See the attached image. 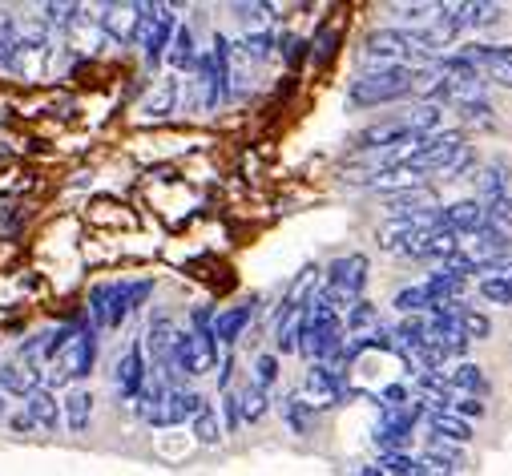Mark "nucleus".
<instances>
[{"mask_svg":"<svg viewBox=\"0 0 512 476\" xmlns=\"http://www.w3.org/2000/svg\"><path fill=\"white\" fill-rule=\"evenodd\" d=\"M456 255H460L464 263H472V267H476V275H480L484 267H492V263H500V259H508V255H512V234H508V230H500V226H484V230H476V234H464V238H460Z\"/></svg>","mask_w":512,"mask_h":476,"instance_id":"6","label":"nucleus"},{"mask_svg":"<svg viewBox=\"0 0 512 476\" xmlns=\"http://www.w3.org/2000/svg\"><path fill=\"white\" fill-rule=\"evenodd\" d=\"M93 360H97V339L89 327H77V335L57 351V360H53V376L57 384L61 380H81L93 372Z\"/></svg>","mask_w":512,"mask_h":476,"instance_id":"8","label":"nucleus"},{"mask_svg":"<svg viewBox=\"0 0 512 476\" xmlns=\"http://www.w3.org/2000/svg\"><path fill=\"white\" fill-rule=\"evenodd\" d=\"M250 315H254V303H238V307H230V311L214 315V323H210L214 343H234V339L242 335V327L250 323Z\"/></svg>","mask_w":512,"mask_h":476,"instance_id":"20","label":"nucleus"},{"mask_svg":"<svg viewBox=\"0 0 512 476\" xmlns=\"http://www.w3.org/2000/svg\"><path fill=\"white\" fill-rule=\"evenodd\" d=\"M460 154H464V138H460V130H452V134L424 138L400 166H404V174L416 182V178H428V174H444Z\"/></svg>","mask_w":512,"mask_h":476,"instance_id":"5","label":"nucleus"},{"mask_svg":"<svg viewBox=\"0 0 512 476\" xmlns=\"http://www.w3.org/2000/svg\"><path fill=\"white\" fill-rule=\"evenodd\" d=\"M367 255H343L327 267V283H323V303L339 315V311H351L363 295V283H367Z\"/></svg>","mask_w":512,"mask_h":476,"instance_id":"4","label":"nucleus"},{"mask_svg":"<svg viewBox=\"0 0 512 476\" xmlns=\"http://www.w3.org/2000/svg\"><path fill=\"white\" fill-rule=\"evenodd\" d=\"M238 412H242V420H246V424L263 420V416H267V392H263L259 384L242 388V392H238Z\"/></svg>","mask_w":512,"mask_h":476,"instance_id":"29","label":"nucleus"},{"mask_svg":"<svg viewBox=\"0 0 512 476\" xmlns=\"http://www.w3.org/2000/svg\"><path fill=\"white\" fill-rule=\"evenodd\" d=\"M166 61H170V69H190V65L198 61V53H194V33H190L186 25L174 29L170 49H166Z\"/></svg>","mask_w":512,"mask_h":476,"instance_id":"25","label":"nucleus"},{"mask_svg":"<svg viewBox=\"0 0 512 476\" xmlns=\"http://www.w3.org/2000/svg\"><path fill=\"white\" fill-rule=\"evenodd\" d=\"M456 323H460V331H464V339H468V343H472V339H484V335L492 331L488 315H484V311H476V307H468L464 299L456 303Z\"/></svg>","mask_w":512,"mask_h":476,"instance_id":"27","label":"nucleus"},{"mask_svg":"<svg viewBox=\"0 0 512 476\" xmlns=\"http://www.w3.org/2000/svg\"><path fill=\"white\" fill-rule=\"evenodd\" d=\"M113 388H117L121 400H138V392L146 388V347H142V343H134V347L117 360V368H113Z\"/></svg>","mask_w":512,"mask_h":476,"instance_id":"11","label":"nucleus"},{"mask_svg":"<svg viewBox=\"0 0 512 476\" xmlns=\"http://www.w3.org/2000/svg\"><path fill=\"white\" fill-rule=\"evenodd\" d=\"M396 307H400L404 315H420V311H428V307H432V299H428V291H424V287H404V291L396 295Z\"/></svg>","mask_w":512,"mask_h":476,"instance_id":"35","label":"nucleus"},{"mask_svg":"<svg viewBox=\"0 0 512 476\" xmlns=\"http://www.w3.org/2000/svg\"><path fill=\"white\" fill-rule=\"evenodd\" d=\"M299 351L307 355L311 364H331V360H339V355H343V319L319 295H311V303H307Z\"/></svg>","mask_w":512,"mask_h":476,"instance_id":"1","label":"nucleus"},{"mask_svg":"<svg viewBox=\"0 0 512 476\" xmlns=\"http://www.w3.org/2000/svg\"><path fill=\"white\" fill-rule=\"evenodd\" d=\"M408 134H416L420 142H424V134H432V130H440V105H420V109H412V117H408Z\"/></svg>","mask_w":512,"mask_h":476,"instance_id":"30","label":"nucleus"},{"mask_svg":"<svg viewBox=\"0 0 512 476\" xmlns=\"http://www.w3.org/2000/svg\"><path fill=\"white\" fill-rule=\"evenodd\" d=\"M464 53L472 57V65H476L488 81L512 89V45H468Z\"/></svg>","mask_w":512,"mask_h":476,"instance_id":"12","label":"nucleus"},{"mask_svg":"<svg viewBox=\"0 0 512 476\" xmlns=\"http://www.w3.org/2000/svg\"><path fill=\"white\" fill-rule=\"evenodd\" d=\"M174 343H178V327H174V319H170V315H154V323H150V331H146V347H150V355H154L158 376L170 368Z\"/></svg>","mask_w":512,"mask_h":476,"instance_id":"15","label":"nucleus"},{"mask_svg":"<svg viewBox=\"0 0 512 476\" xmlns=\"http://www.w3.org/2000/svg\"><path fill=\"white\" fill-rule=\"evenodd\" d=\"M375 319H379V311H375V303H367V299H359V303L347 311V327H351L355 335H363V327H375Z\"/></svg>","mask_w":512,"mask_h":476,"instance_id":"36","label":"nucleus"},{"mask_svg":"<svg viewBox=\"0 0 512 476\" xmlns=\"http://www.w3.org/2000/svg\"><path fill=\"white\" fill-rule=\"evenodd\" d=\"M0 388H5V392H17V396H33V392L41 388V372H37V364H25V360L0 364Z\"/></svg>","mask_w":512,"mask_h":476,"instance_id":"17","label":"nucleus"},{"mask_svg":"<svg viewBox=\"0 0 512 476\" xmlns=\"http://www.w3.org/2000/svg\"><path fill=\"white\" fill-rule=\"evenodd\" d=\"M194 436H198L202 444H218V440H222V424H218V416H214V408H210V404L194 416Z\"/></svg>","mask_w":512,"mask_h":476,"instance_id":"31","label":"nucleus"},{"mask_svg":"<svg viewBox=\"0 0 512 476\" xmlns=\"http://www.w3.org/2000/svg\"><path fill=\"white\" fill-rule=\"evenodd\" d=\"M480 275H484V279H504V283H512V259H500V263L484 267Z\"/></svg>","mask_w":512,"mask_h":476,"instance_id":"43","label":"nucleus"},{"mask_svg":"<svg viewBox=\"0 0 512 476\" xmlns=\"http://www.w3.org/2000/svg\"><path fill=\"white\" fill-rule=\"evenodd\" d=\"M275 380H279V360H275V355H259V360H254V384L267 392Z\"/></svg>","mask_w":512,"mask_h":476,"instance_id":"39","label":"nucleus"},{"mask_svg":"<svg viewBox=\"0 0 512 476\" xmlns=\"http://www.w3.org/2000/svg\"><path fill=\"white\" fill-rule=\"evenodd\" d=\"M174 105H178V81L166 77V81H158V89L142 101V117L158 122V117H170V113H174Z\"/></svg>","mask_w":512,"mask_h":476,"instance_id":"24","label":"nucleus"},{"mask_svg":"<svg viewBox=\"0 0 512 476\" xmlns=\"http://www.w3.org/2000/svg\"><path fill=\"white\" fill-rule=\"evenodd\" d=\"M25 416H29L41 432H57V428H61V404H57V396L45 392V388H37L33 396H25Z\"/></svg>","mask_w":512,"mask_h":476,"instance_id":"16","label":"nucleus"},{"mask_svg":"<svg viewBox=\"0 0 512 476\" xmlns=\"http://www.w3.org/2000/svg\"><path fill=\"white\" fill-rule=\"evenodd\" d=\"M432 432L440 436V440H452L456 448L460 444H468L472 440V428H468V420H460V416H448V412H432Z\"/></svg>","mask_w":512,"mask_h":476,"instance_id":"26","label":"nucleus"},{"mask_svg":"<svg viewBox=\"0 0 512 476\" xmlns=\"http://www.w3.org/2000/svg\"><path fill=\"white\" fill-rule=\"evenodd\" d=\"M383 206H388L396 218H412V214L432 210V190H424V186H404V190H392L388 198H383Z\"/></svg>","mask_w":512,"mask_h":476,"instance_id":"18","label":"nucleus"},{"mask_svg":"<svg viewBox=\"0 0 512 476\" xmlns=\"http://www.w3.org/2000/svg\"><path fill=\"white\" fill-rule=\"evenodd\" d=\"M480 299L492 307H512V283L504 279H480Z\"/></svg>","mask_w":512,"mask_h":476,"instance_id":"34","label":"nucleus"},{"mask_svg":"<svg viewBox=\"0 0 512 476\" xmlns=\"http://www.w3.org/2000/svg\"><path fill=\"white\" fill-rule=\"evenodd\" d=\"M440 380H444V384H448L452 392H468L472 400H476V396H480V392L488 388L484 372H480L476 364H468V360H460V364H456L452 372H440Z\"/></svg>","mask_w":512,"mask_h":476,"instance_id":"22","label":"nucleus"},{"mask_svg":"<svg viewBox=\"0 0 512 476\" xmlns=\"http://www.w3.org/2000/svg\"><path fill=\"white\" fill-rule=\"evenodd\" d=\"M154 291V283H101L89 295V315L97 327H121V319L130 315L146 295Z\"/></svg>","mask_w":512,"mask_h":476,"instance_id":"3","label":"nucleus"},{"mask_svg":"<svg viewBox=\"0 0 512 476\" xmlns=\"http://www.w3.org/2000/svg\"><path fill=\"white\" fill-rule=\"evenodd\" d=\"M9 424H13V432H37V424H33V420H29L25 412H17V416H13Z\"/></svg>","mask_w":512,"mask_h":476,"instance_id":"44","label":"nucleus"},{"mask_svg":"<svg viewBox=\"0 0 512 476\" xmlns=\"http://www.w3.org/2000/svg\"><path fill=\"white\" fill-rule=\"evenodd\" d=\"M138 21H142V5H105L97 17L101 33L121 41V45H130L138 37Z\"/></svg>","mask_w":512,"mask_h":476,"instance_id":"14","label":"nucleus"},{"mask_svg":"<svg viewBox=\"0 0 512 476\" xmlns=\"http://www.w3.org/2000/svg\"><path fill=\"white\" fill-rule=\"evenodd\" d=\"M416 234H420V230H416L412 218H388V222L379 226V247L388 251V255H408V247H412Z\"/></svg>","mask_w":512,"mask_h":476,"instance_id":"19","label":"nucleus"},{"mask_svg":"<svg viewBox=\"0 0 512 476\" xmlns=\"http://www.w3.org/2000/svg\"><path fill=\"white\" fill-rule=\"evenodd\" d=\"M404 134H408L404 122H379V126H367V130L355 138V150H383V146L392 150Z\"/></svg>","mask_w":512,"mask_h":476,"instance_id":"23","label":"nucleus"},{"mask_svg":"<svg viewBox=\"0 0 512 476\" xmlns=\"http://www.w3.org/2000/svg\"><path fill=\"white\" fill-rule=\"evenodd\" d=\"M242 49H246V57H254V61H267V57L275 53V37H271V33H250V37L242 41Z\"/></svg>","mask_w":512,"mask_h":476,"instance_id":"38","label":"nucleus"},{"mask_svg":"<svg viewBox=\"0 0 512 476\" xmlns=\"http://www.w3.org/2000/svg\"><path fill=\"white\" fill-rule=\"evenodd\" d=\"M283 416H287L291 432H299V436H307V432H311V408H307L299 396H291V400L283 404Z\"/></svg>","mask_w":512,"mask_h":476,"instance_id":"33","label":"nucleus"},{"mask_svg":"<svg viewBox=\"0 0 512 476\" xmlns=\"http://www.w3.org/2000/svg\"><path fill=\"white\" fill-rule=\"evenodd\" d=\"M452 412H456V416L476 420V416H484V404H480V400H472V396H456V400H452Z\"/></svg>","mask_w":512,"mask_h":476,"instance_id":"41","label":"nucleus"},{"mask_svg":"<svg viewBox=\"0 0 512 476\" xmlns=\"http://www.w3.org/2000/svg\"><path fill=\"white\" fill-rule=\"evenodd\" d=\"M311 412L315 408H335L339 400H343V372H335L331 364H311L307 368V380H303V388L295 392Z\"/></svg>","mask_w":512,"mask_h":476,"instance_id":"9","label":"nucleus"},{"mask_svg":"<svg viewBox=\"0 0 512 476\" xmlns=\"http://www.w3.org/2000/svg\"><path fill=\"white\" fill-rule=\"evenodd\" d=\"M460 122L476 130H492V109L484 101H460Z\"/></svg>","mask_w":512,"mask_h":476,"instance_id":"32","label":"nucleus"},{"mask_svg":"<svg viewBox=\"0 0 512 476\" xmlns=\"http://www.w3.org/2000/svg\"><path fill=\"white\" fill-rule=\"evenodd\" d=\"M440 226H444V230H452V234L460 238V234H476V230H484V226H492V222H488L484 202L464 198V202H452V206H444V210H440Z\"/></svg>","mask_w":512,"mask_h":476,"instance_id":"13","label":"nucleus"},{"mask_svg":"<svg viewBox=\"0 0 512 476\" xmlns=\"http://www.w3.org/2000/svg\"><path fill=\"white\" fill-rule=\"evenodd\" d=\"M174 29H178L174 9H166V5H142V21H138V37L134 41L142 45V53H146L150 65H158L166 57Z\"/></svg>","mask_w":512,"mask_h":476,"instance_id":"7","label":"nucleus"},{"mask_svg":"<svg viewBox=\"0 0 512 476\" xmlns=\"http://www.w3.org/2000/svg\"><path fill=\"white\" fill-rule=\"evenodd\" d=\"M89 420H93V396H89L85 388H73V392L65 396L61 424H65L69 432H85V428H89Z\"/></svg>","mask_w":512,"mask_h":476,"instance_id":"21","label":"nucleus"},{"mask_svg":"<svg viewBox=\"0 0 512 476\" xmlns=\"http://www.w3.org/2000/svg\"><path fill=\"white\" fill-rule=\"evenodd\" d=\"M412 73L416 69H367L351 81L347 105L351 109H375V105H392L412 97Z\"/></svg>","mask_w":512,"mask_h":476,"instance_id":"2","label":"nucleus"},{"mask_svg":"<svg viewBox=\"0 0 512 476\" xmlns=\"http://www.w3.org/2000/svg\"><path fill=\"white\" fill-rule=\"evenodd\" d=\"M379 476H428L424 472V464L420 460H412L408 452H388L379 460V468H375Z\"/></svg>","mask_w":512,"mask_h":476,"instance_id":"28","label":"nucleus"},{"mask_svg":"<svg viewBox=\"0 0 512 476\" xmlns=\"http://www.w3.org/2000/svg\"><path fill=\"white\" fill-rule=\"evenodd\" d=\"M234 13L246 21V25H254V33H267V25H271V5H234Z\"/></svg>","mask_w":512,"mask_h":476,"instance_id":"37","label":"nucleus"},{"mask_svg":"<svg viewBox=\"0 0 512 476\" xmlns=\"http://www.w3.org/2000/svg\"><path fill=\"white\" fill-rule=\"evenodd\" d=\"M496 21H500V9H496V5H468V25L488 29V25H496Z\"/></svg>","mask_w":512,"mask_h":476,"instance_id":"40","label":"nucleus"},{"mask_svg":"<svg viewBox=\"0 0 512 476\" xmlns=\"http://www.w3.org/2000/svg\"><path fill=\"white\" fill-rule=\"evenodd\" d=\"M222 408H226V428H238L242 424V412H238V396L234 392L222 396Z\"/></svg>","mask_w":512,"mask_h":476,"instance_id":"42","label":"nucleus"},{"mask_svg":"<svg viewBox=\"0 0 512 476\" xmlns=\"http://www.w3.org/2000/svg\"><path fill=\"white\" fill-rule=\"evenodd\" d=\"M202 408H206V400H202L198 392H186V388H170V392L162 396V404L154 408V416H150L146 424H154V428H170V424L194 420V416H198Z\"/></svg>","mask_w":512,"mask_h":476,"instance_id":"10","label":"nucleus"},{"mask_svg":"<svg viewBox=\"0 0 512 476\" xmlns=\"http://www.w3.org/2000/svg\"><path fill=\"white\" fill-rule=\"evenodd\" d=\"M0 412H5V400H0Z\"/></svg>","mask_w":512,"mask_h":476,"instance_id":"45","label":"nucleus"}]
</instances>
